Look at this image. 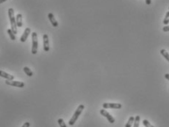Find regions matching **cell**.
I'll list each match as a JSON object with an SVG mask.
<instances>
[{"label": "cell", "mask_w": 169, "mask_h": 127, "mask_svg": "<svg viewBox=\"0 0 169 127\" xmlns=\"http://www.w3.org/2000/svg\"><path fill=\"white\" fill-rule=\"evenodd\" d=\"M8 16H9V21H10V25H11V29L14 32L15 35L18 33L17 31V24H16V20L15 18V12L13 8H9L8 9Z\"/></svg>", "instance_id": "1"}, {"label": "cell", "mask_w": 169, "mask_h": 127, "mask_svg": "<svg viewBox=\"0 0 169 127\" xmlns=\"http://www.w3.org/2000/svg\"><path fill=\"white\" fill-rule=\"evenodd\" d=\"M84 106L83 105H79L78 107H77V109L76 110V111L74 112V113L73 116H72V118H71V119L69 120V125L73 126L74 124H75V122L77 121V120L78 119L79 116L81 115L82 112V110H84Z\"/></svg>", "instance_id": "2"}, {"label": "cell", "mask_w": 169, "mask_h": 127, "mask_svg": "<svg viewBox=\"0 0 169 127\" xmlns=\"http://www.w3.org/2000/svg\"><path fill=\"white\" fill-rule=\"evenodd\" d=\"M31 39H32V48H31V54L35 55L37 53L38 49V37L37 32L34 31L31 34Z\"/></svg>", "instance_id": "3"}, {"label": "cell", "mask_w": 169, "mask_h": 127, "mask_svg": "<svg viewBox=\"0 0 169 127\" xmlns=\"http://www.w3.org/2000/svg\"><path fill=\"white\" fill-rule=\"evenodd\" d=\"M5 84L7 86H10L18 87V88H24L25 86L24 83L21 81H15V80H7L5 81Z\"/></svg>", "instance_id": "4"}, {"label": "cell", "mask_w": 169, "mask_h": 127, "mask_svg": "<svg viewBox=\"0 0 169 127\" xmlns=\"http://www.w3.org/2000/svg\"><path fill=\"white\" fill-rule=\"evenodd\" d=\"M100 113L101 115H102L103 116H104L105 118H107V119L108 120L110 124H114L115 122V119L113 118V116L112 115H110L107 110H105V109H102V110H100Z\"/></svg>", "instance_id": "5"}, {"label": "cell", "mask_w": 169, "mask_h": 127, "mask_svg": "<svg viewBox=\"0 0 169 127\" xmlns=\"http://www.w3.org/2000/svg\"><path fill=\"white\" fill-rule=\"evenodd\" d=\"M103 109H120L122 105L120 103H103L102 105Z\"/></svg>", "instance_id": "6"}, {"label": "cell", "mask_w": 169, "mask_h": 127, "mask_svg": "<svg viewBox=\"0 0 169 127\" xmlns=\"http://www.w3.org/2000/svg\"><path fill=\"white\" fill-rule=\"evenodd\" d=\"M43 48L45 52H48L50 50V45H49L48 35L45 34L43 35Z\"/></svg>", "instance_id": "7"}, {"label": "cell", "mask_w": 169, "mask_h": 127, "mask_svg": "<svg viewBox=\"0 0 169 127\" xmlns=\"http://www.w3.org/2000/svg\"><path fill=\"white\" fill-rule=\"evenodd\" d=\"M30 33H31V29L28 28V27L26 28V29H25V31H24V34H23L22 36H21V37H20V42H25L26 41L27 38H28V35H30Z\"/></svg>", "instance_id": "8"}, {"label": "cell", "mask_w": 169, "mask_h": 127, "mask_svg": "<svg viewBox=\"0 0 169 127\" xmlns=\"http://www.w3.org/2000/svg\"><path fill=\"white\" fill-rule=\"evenodd\" d=\"M48 18L49 20H50V23H51V24L53 25V27H58V21L56 20V19L55 18V17H54V15L52 13H50L48 14Z\"/></svg>", "instance_id": "9"}, {"label": "cell", "mask_w": 169, "mask_h": 127, "mask_svg": "<svg viewBox=\"0 0 169 127\" xmlns=\"http://www.w3.org/2000/svg\"><path fill=\"white\" fill-rule=\"evenodd\" d=\"M0 77H4V78L7 79L8 80H14V76L10 75V74H8L7 72H4V71L0 70Z\"/></svg>", "instance_id": "10"}, {"label": "cell", "mask_w": 169, "mask_h": 127, "mask_svg": "<svg viewBox=\"0 0 169 127\" xmlns=\"http://www.w3.org/2000/svg\"><path fill=\"white\" fill-rule=\"evenodd\" d=\"M16 24H17L18 27H22L23 26V16L22 14L18 13L16 16Z\"/></svg>", "instance_id": "11"}, {"label": "cell", "mask_w": 169, "mask_h": 127, "mask_svg": "<svg viewBox=\"0 0 169 127\" xmlns=\"http://www.w3.org/2000/svg\"><path fill=\"white\" fill-rule=\"evenodd\" d=\"M160 54H161V55L163 56L164 57V58L169 62V54L167 51H166V50H165V49H162V50H160Z\"/></svg>", "instance_id": "12"}, {"label": "cell", "mask_w": 169, "mask_h": 127, "mask_svg": "<svg viewBox=\"0 0 169 127\" xmlns=\"http://www.w3.org/2000/svg\"><path fill=\"white\" fill-rule=\"evenodd\" d=\"M24 72L28 76V77H31V76H33V75H34L33 72H32V71H31V69L28 67H24Z\"/></svg>", "instance_id": "13"}, {"label": "cell", "mask_w": 169, "mask_h": 127, "mask_svg": "<svg viewBox=\"0 0 169 127\" xmlns=\"http://www.w3.org/2000/svg\"><path fill=\"white\" fill-rule=\"evenodd\" d=\"M7 33L8 35H9V37H10V39H12V40H16V35H15L14 32L13 31V30L11 29H7Z\"/></svg>", "instance_id": "14"}, {"label": "cell", "mask_w": 169, "mask_h": 127, "mask_svg": "<svg viewBox=\"0 0 169 127\" xmlns=\"http://www.w3.org/2000/svg\"><path fill=\"white\" fill-rule=\"evenodd\" d=\"M134 120H135V118L133 117V116L130 117V118H129L128 121V122H127V124H125V127H131L132 124H133V123L134 122Z\"/></svg>", "instance_id": "15"}, {"label": "cell", "mask_w": 169, "mask_h": 127, "mask_svg": "<svg viewBox=\"0 0 169 127\" xmlns=\"http://www.w3.org/2000/svg\"><path fill=\"white\" fill-rule=\"evenodd\" d=\"M139 123H140V116L136 115V117H135L134 125H133V127H139Z\"/></svg>", "instance_id": "16"}, {"label": "cell", "mask_w": 169, "mask_h": 127, "mask_svg": "<svg viewBox=\"0 0 169 127\" xmlns=\"http://www.w3.org/2000/svg\"><path fill=\"white\" fill-rule=\"evenodd\" d=\"M163 23V24H165V25H167V24H168V23H169V11H168L167 13H166V17H165Z\"/></svg>", "instance_id": "17"}, {"label": "cell", "mask_w": 169, "mask_h": 127, "mask_svg": "<svg viewBox=\"0 0 169 127\" xmlns=\"http://www.w3.org/2000/svg\"><path fill=\"white\" fill-rule=\"evenodd\" d=\"M58 124H59L60 127H66V124H65L64 121L63 120V118H59V119L58 120Z\"/></svg>", "instance_id": "18"}, {"label": "cell", "mask_w": 169, "mask_h": 127, "mask_svg": "<svg viewBox=\"0 0 169 127\" xmlns=\"http://www.w3.org/2000/svg\"><path fill=\"white\" fill-rule=\"evenodd\" d=\"M143 124H144V126L145 127H155L154 126H152V124H150V123L149 122V121H147V120H144L143 121Z\"/></svg>", "instance_id": "19"}, {"label": "cell", "mask_w": 169, "mask_h": 127, "mask_svg": "<svg viewBox=\"0 0 169 127\" xmlns=\"http://www.w3.org/2000/svg\"><path fill=\"white\" fill-rule=\"evenodd\" d=\"M163 31L166 32V31H169V26H166L163 28Z\"/></svg>", "instance_id": "20"}, {"label": "cell", "mask_w": 169, "mask_h": 127, "mask_svg": "<svg viewBox=\"0 0 169 127\" xmlns=\"http://www.w3.org/2000/svg\"><path fill=\"white\" fill-rule=\"evenodd\" d=\"M30 126V123L29 122H26L24 125L22 126V127H29Z\"/></svg>", "instance_id": "21"}, {"label": "cell", "mask_w": 169, "mask_h": 127, "mask_svg": "<svg viewBox=\"0 0 169 127\" xmlns=\"http://www.w3.org/2000/svg\"><path fill=\"white\" fill-rule=\"evenodd\" d=\"M145 2L147 5H149L151 4V0H145Z\"/></svg>", "instance_id": "22"}, {"label": "cell", "mask_w": 169, "mask_h": 127, "mask_svg": "<svg viewBox=\"0 0 169 127\" xmlns=\"http://www.w3.org/2000/svg\"><path fill=\"white\" fill-rule=\"evenodd\" d=\"M165 77H166L168 80H169V74H166V75H165Z\"/></svg>", "instance_id": "23"}, {"label": "cell", "mask_w": 169, "mask_h": 127, "mask_svg": "<svg viewBox=\"0 0 169 127\" xmlns=\"http://www.w3.org/2000/svg\"><path fill=\"white\" fill-rule=\"evenodd\" d=\"M6 1H7V0H0V4H2L3 2H6Z\"/></svg>", "instance_id": "24"}]
</instances>
